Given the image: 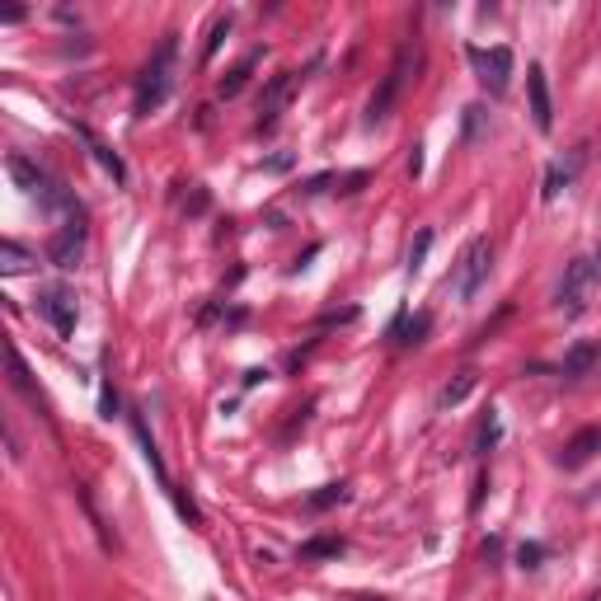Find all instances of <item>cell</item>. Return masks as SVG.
Returning <instances> with one entry per match:
<instances>
[{"mask_svg":"<svg viewBox=\"0 0 601 601\" xmlns=\"http://www.w3.org/2000/svg\"><path fill=\"white\" fill-rule=\"evenodd\" d=\"M587 601H601V592H592V597H587Z\"/></svg>","mask_w":601,"mask_h":601,"instance_id":"f1b7e54d","label":"cell"},{"mask_svg":"<svg viewBox=\"0 0 601 601\" xmlns=\"http://www.w3.org/2000/svg\"><path fill=\"white\" fill-rule=\"evenodd\" d=\"M470 66H475L479 85L494 94H508V80H512V47H470Z\"/></svg>","mask_w":601,"mask_h":601,"instance_id":"5b68a950","label":"cell"},{"mask_svg":"<svg viewBox=\"0 0 601 601\" xmlns=\"http://www.w3.org/2000/svg\"><path fill=\"white\" fill-rule=\"evenodd\" d=\"M76 137H85V146H90V155L94 160H99V170L108 174V179H113V184H127V165H123V155L118 151H108V141H99L90 132V127L85 123H76Z\"/></svg>","mask_w":601,"mask_h":601,"instance_id":"7c38bea8","label":"cell"},{"mask_svg":"<svg viewBox=\"0 0 601 601\" xmlns=\"http://www.w3.org/2000/svg\"><path fill=\"white\" fill-rule=\"evenodd\" d=\"M489 268H494V245H489V235H475V240L461 249V259L451 263L447 292L456 296V301H475L479 287L489 282Z\"/></svg>","mask_w":601,"mask_h":601,"instance_id":"3957f363","label":"cell"},{"mask_svg":"<svg viewBox=\"0 0 601 601\" xmlns=\"http://www.w3.org/2000/svg\"><path fill=\"white\" fill-rule=\"evenodd\" d=\"M597 451H601V428H583V432H573L569 447L559 451V465H564V470H583Z\"/></svg>","mask_w":601,"mask_h":601,"instance_id":"8fae6325","label":"cell"},{"mask_svg":"<svg viewBox=\"0 0 601 601\" xmlns=\"http://www.w3.org/2000/svg\"><path fill=\"white\" fill-rule=\"evenodd\" d=\"M592 263H597V278H601V254H597V259H592Z\"/></svg>","mask_w":601,"mask_h":601,"instance_id":"83f0119b","label":"cell"},{"mask_svg":"<svg viewBox=\"0 0 601 601\" xmlns=\"http://www.w3.org/2000/svg\"><path fill=\"white\" fill-rule=\"evenodd\" d=\"M583 160H587V146L569 151V160H555V165H550V174H545V198H559V188H569L573 179H578Z\"/></svg>","mask_w":601,"mask_h":601,"instance_id":"4fadbf2b","label":"cell"},{"mask_svg":"<svg viewBox=\"0 0 601 601\" xmlns=\"http://www.w3.org/2000/svg\"><path fill=\"white\" fill-rule=\"evenodd\" d=\"M132 432H137V442H141V456H146V465L155 470V479L165 484L174 494V484H170V475H165V461H160V451H155V442H151V432H146V423H141V414H132Z\"/></svg>","mask_w":601,"mask_h":601,"instance_id":"9a60e30c","label":"cell"},{"mask_svg":"<svg viewBox=\"0 0 601 601\" xmlns=\"http://www.w3.org/2000/svg\"><path fill=\"white\" fill-rule=\"evenodd\" d=\"M540 555H545L540 545H522V550H517V564H522V569H536V564H540Z\"/></svg>","mask_w":601,"mask_h":601,"instance_id":"d4e9b609","label":"cell"},{"mask_svg":"<svg viewBox=\"0 0 601 601\" xmlns=\"http://www.w3.org/2000/svg\"><path fill=\"white\" fill-rule=\"evenodd\" d=\"M526 104H531V123H536V132H555V104H550V80H545V66H540V62L526 66Z\"/></svg>","mask_w":601,"mask_h":601,"instance_id":"ba28073f","label":"cell"},{"mask_svg":"<svg viewBox=\"0 0 601 601\" xmlns=\"http://www.w3.org/2000/svg\"><path fill=\"white\" fill-rule=\"evenodd\" d=\"M428 245H432V231H418L414 249H409V273H418V268H423V254H428Z\"/></svg>","mask_w":601,"mask_h":601,"instance_id":"cb8c5ba5","label":"cell"},{"mask_svg":"<svg viewBox=\"0 0 601 601\" xmlns=\"http://www.w3.org/2000/svg\"><path fill=\"white\" fill-rule=\"evenodd\" d=\"M296 94V71H282V76L268 80V90L259 94V127H273L278 113L287 108V99Z\"/></svg>","mask_w":601,"mask_h":601,"instance_id":"9c48e42d","label":"cell"},{"mask_svg":"<svg viewBox=\"0 0 601 601\" xmlns=\"http://www.w3.org/2000/svg\"><path fill=\"white\" fill-rule=\"evenodd\" d=\"M29 249L24 245H15V240H5V245H0V268H5V273H24V268H29Z\"/></svg>","mask_w":601,"mask_h":601,"instance_id":"ac0fdd59","label":"cell"},{"mask_svg":"<svg viewBox=\"0 0 601 601\" xmlns=\"http://www.w3.org/2000/svg\"><path fill=\"white\" fill-rule=\"evenodd\" d=\"M409 66H414V43H404L400 52H395L390 71L381 76V90L371 94V104H367V123L371 127L381 123V118H390V108H395V99H400V90H404V80H409Z\"/></svg>","mask_w":601,"mask_h":601,"instance_id":"277c9868","label":"cell"},{"mask_svg":"<svg viewBox=\"0 0 601 601\" xmlns=\"http://www.w3.org/2000/svg\"><path fill=\"white\" fill-rule=\"evenodd\" d=\"M10 381H15V390H24L33 404H38V390L29 386V367H24V357H19V348H10Z\"/></svg>","mask_w":601,"mask_h":601,"instance_id":"ffe728a7","label":"cell"},{"mask_svg":"<svg viewBox=\"0 0 601 601\" xmlns=\"http://www.w3.org/2000/svg\"><path fill=\"white\" fill-rule=\"evenodd\" d=\"M353 601H386V597H353Z\"/></svg>","mask_w":601,"mask_h":601,"instance_id":"4316f807","label":"cell"},{"mask_svg":"<svg viewBox=\"0 0 601 601\" xmlns=\"http://www.w3.org/2000/svg\"><path fill=\"white\" fill-rule=\"evenodd\" d=\"M38 315H43L62 339L76 334V292L62 287V282H57V287H43V292H38Z\"/></svg>","mask_w":601,"mask_h":601,"instance_id":"8992f818","label":"cell"},{"mask_svg":"<svg viewBox=\"0 0 601 601\" xmlns=\"http://www.w3.org/2000/svg\"><path fill=\"white\" fill-rule=\"evenodd\" d=\"M592 282H597V263L592 259H573L569 268H564V282H559V306H564V315H578V310L587 306Z\"/></svg>","mask_w":601,"mask_h":601,"instance_id":"52a82bcc","label":"cell"},{"mask_svg":"<svg viewBox=\"0 0 601 601\" xmlns=\"http://www.w3.org/2000/svg\"><path fill=\"white\" fill-rule=\"evenodd\" d=\"M343 498H348V489H343V484H324L320 494L306 498V508L310 512H324V508H334V503H343Z\"/></svg>","mask_w":601,"mask_h":601,"instance_id":"d6986e66","label":"cell"},{"mask_svg":"<svg viewBox=\"0 0 601 601\" xmlns=\"http://www.w3.org/2000/svg\"><path fill=\"white\" fill-rule=\"evenodd\" d=\"M470 390H475V371H461V376H456V381H451V386L442 390V404L451 409V404H461L465 395H470Z\"/></svg>","mask_w":601,"mask_h":601,"instance_id":"44dd1931","label":"cell"},{"mask_svg":"<svg viewBox=\"0 0 601 601\" xmlns=\"http://www.w3.org/2000/svg\"><path fill=\"white\" fill-rule=\"evenodd\" d=\"M19 19H24V10H19V5H15V10H0V24H19Z\"/></svg>","mask_w":601,"mask_h":601,"instance_id":"484cf974","label":"cell"},{"mask_svg":"<svg viewBox=\"0 0 601 601\" xmlns=\"http://www.w3.org/2000/svg\"><path fill=\"white\" fill-rule=\"evenodd\" d=\"M231 24H235L231 15H221V19L212 24V33H207V47H202V62H212V57H216V47H221V38L231 33Z\"/></svg>","mask_w":601,"mask_h":601,"instance_id":"7402d4cb","label":"cell"},{"mask_svg":"<svg viewBox=\"0 0 601 601\" xmlns=\"http://www.w3.org/2000/svg\"><path fill=\"white\" fill-rule=\"evenodd\" d=\"M80 249H85V221H76V226H62V231L52 235V245H47V259L57 263V268H76Z\"/></svg>","mask_w":601,"mask_h":601,"instance_id":"30bf717a","label":"cell"},{"mask_svg":"<svg viewBox=\"0 0 601 601\" xmlns=\"http://www.w3.org/2000/svg\"><path fill=\"white\" fill-rule=\"evenodd\" d=\"M174 57H179V43H174V33H165L160 47L151 52L146 71H141V80H137V113H141V118L155 113V108L170 99V90H174Z\"/></svg>","mask_w":601,"mask_h":601,"instance_id":"7a4b0ae2","label":"cell"},{"mask_svg":"<svg viewBox=\"0 0 601 601\" xmlns=\"http://www.w3.org/2000/svg\"><path fill=\"white\" fill-rule=\"evenodd\" d=\"M254 62H259V52H249L245 62H240V66L231 71V76L221 80V99H235V94L245 90V80H249V71H254Z\"/></svg>","mask_w":601,"mask_h":601,"instance_id":"e0dca14e","label":"cell"},{"mask_svg":"<svg viewBox=\"0 0 601 601\" xmlns=\"http://www.w3.org/2000/svg\"><path fill=\"white\" fill-rule=\"evenodd\" d=\"M343 555V540L339 536H315L301 545V559H339Z\"/></svg>","mask_w":601,"mask_h":601,"instance_id":"2e32d148","label":"cell"},{"mask_svg":"<svg viewBox=\"0 0 601 601\" xmlns=\"http://www.w3.org/2000/svg\"><path fill=\"white\" fill-rule=\"evenodd\" d=\"M498 409H489V418H484V428H479V451H494V442H498Z\"/></svg>","mask_w":601,"mask_h":601,"instance_id":"603a6c76","label":"cell"},{"mask_svg":"<svg viewBox=\"0 0 601 601\" xmlns=\"http://www.w3.org/2000/svg\"><path fill=\"white\" fill-rule=\"evenodd\" d=\"M10 174H15V184L24 188V193H29V198L43 207V212L57 216L62 226H76V221H85V207H80V202L71 198V193H66V188L57 184V179H52L47 170L29 165L24 155H10Z\"/></svg>","mask_w":601,"mask_h":601,"instance_id":"6da1fadb","label":"cell"},{"mask_svg":"<svg viewBox=\"0 0 601 601\" xmlns=\"http://www.w3.org/2000/svg\"><path fill=\"white\" fill-rule=\"evenodd\" d=\"M597 362H601V348H597V343H573L569 353H564V362H559V371L578 381V376H587V371L597 367Z\"/></svg>","mask_w":601,"mask_h":601,"instance_id":"5bb4252c","label":"cell"}]
</instances>
